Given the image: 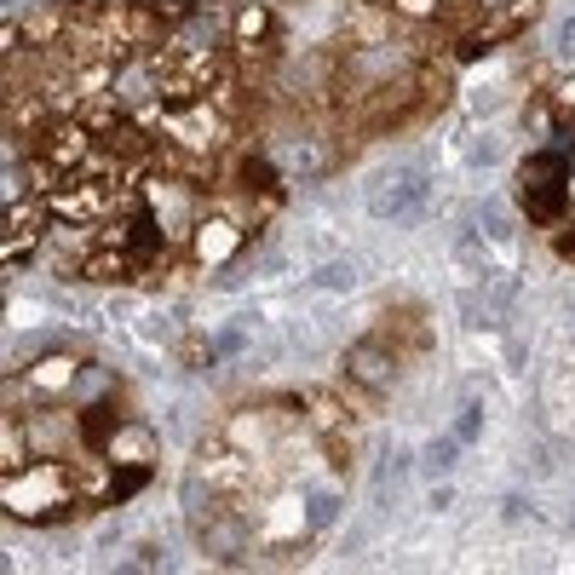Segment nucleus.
I'll list each match as a JSON object with an SVG mask.
<instances>
[{
  "instance_id": "27",
  "label": "nucleus",
  "mask_w": 575,
  "mask_h": 575,
  "mask_svg": "<svg viewBox=\"0 0 575 575\" xmlns=\"http://www.w3.org/2000/svg\"><path fill=\"white\" fill-rule=\"evenodd\" d=\"M552 46H558L564 58L575 52V18H564V23H558V35H552Z\"/></svg>"
},
{
  "instance_id": "14",
  "label": "nucleus",
  "mask_w": 575,
  "mask_h": 575,
  "mask_svg": "<svg viewBox=\"0 0 575 575\" xmlns=\"http://www.w3.org/2000/svg\"><path fill=\"white\" fill-rule=\"evenodd\" d=\"M483 12H489L483 0H437V23H443L449 35H460V41L483 29Z\"/></svg>"
},
{
  "instance_id": "8",
  "label": "nucleus",
  "mask_w": 575,
  "mask_h": 575,
  "mask_svg": "<svg viewBox=\"0 0 575 575\" xmlns=\"http://www.w3.org/2000/svg\"><path fill=\"white\" fill-rule=\"evenodd\" d=\"M46 213H52V196H12L6 202V265H18L23 253L35 248Z\"/></svg>"
},
{
  "instance_id": "19",
  "label": "nucleus",
  "mask_w": 575,
  "mask_h": 575,
  "mask_svg": "<svg viewBox=\"0 0 575 575\" xmlns=\"http://www.w3.org/2000/svg\"><path fill=\"white\" fill-rule=\"evenodd\" d=\"M334 512H340V495L317 489V495H311V506H305V524H311V529H328V524H334Z\"/></svg>"
},
{
  "instance_id": "24",
  "label": "nucleus",
  "mask_w": 575,
  "mask_h": 575,
  "mask_svg": "<svg viewBox=\"0 0 575 575\" xmlns=\"http://www.w3.org/2000/svg\"><path fill=\"white\" fill-rule=\"evenodd\" d=\"M317 282H322V288H351V282H357V271L334 259V265H322V271H317Z\"/></svg>"
},
{
  "instance_id": "7",
  "label": "nucleus",
  "mask_w": 575,
  "mask_h": 575,
  "mask_svg": "<svg viewBox=\"0 0 575 575\" xmlns=\"http://www.w3.org/2000/svg\"><path fill=\"white\" fill-rule=\"evenodd\" d=\"M196 541H202L207 558H219V564H242V552H248V518L242 512H230V506H213L207 512L202 529H190Z\"/></svg>"
},
{
  "instance_id": "13",
  "label": "nucleus",
  "mask_w": 575,
  "mask_h": 575,
  "mask_svg": "<svg viewBox=\"0 0 575 575\" xmlns=\"http://www.w3.org/2000/svg\"><path fill=\"white\" fill-rule=\"evenodd\" d=\"M144 271H150V265H144L138 253L110 248V242H104V248L92 253L87 265H81V276H92V282H133V276H144Z\"/></svg>"
},
{
  "instance_id": "26",
  "label": "nucleus",
  "mask_w": 575,
  "mask_h": 575,
  "mask_svg": "<svg viewBox=\"0 0 575 575\" xmlns=\"http://www.w3.org/2000/svg\"><path fill=\"white\" fill-rule=\"evenodd\" d=\"M552 115H575V81H564V87L552 92Z\"/></svg>"
},
{
  "instance_id": "6",
  "label": "nucleus",
  "mask_w": 575,
  "mask_h": 575,
  "mask_svg": "<svg viewBox=\"0 0 575 575\" xmlns=\"http://www.w3.org/2000/svg\"><path fill=\"white\" fill-rule=\"evenodd\" d=\"M340 368H345V380H351V386L386 391V386H391V374H397V351H391L380 334H368V340H351V345H345Z\"/></svg>"
},
{
  "instance_id": "2",
  "label": "nucleus",
  "mask_w": 575,
  "mask_h": 575,
  "mask_svg": "<svg viewBox=\"0 0 575 575\" xmlns=\"http://www.w3.org/2000/svg\"><path fill=\"white\" fill-rule=\"evenodd\" d=\"M432 196V179L420 161H397V167H380L368 179V213L374 219H420V207Z\"/></svg>"
},
{
  "instance_id": "23",
  "label": "nucleus",
  "mask_w": 575,
  "mask_h": 575,
  "mask_svg": "<svg viewBox=\"0 0 575 575\" xmlns=\"http://www.w3.org/2000/svg\"><path fill=\"white\" fill-rule=\"evenodd\" d=\"M478 432H483V409H478V403H466V409H460V420H455V437H460V443H472Z\"/></svg>"
},
{
  "instance_id": "29",
  "label": "nucleus",
  "mask_w": 575,
  "mask_h": 575,
  "mask_svg": "<svg viewBox=\"0 0 575 575\" xmlns=\"http://www.w3.org/2000/svg\"><path fill=\"white\" fill-rule=\"evenodd\" d=\"M558 253H564V259H575V236H558Z\"/></svg>"
},
{
  "instance_id": "28",
  "label": "nucleus",
  "mask_w": 575,
  "mask_h": 575,
  "mask_svg": "<svg viewBox=\"0 0 575 575\" xmlns=\"http://www.w3.org/2000/svg\"><path fill=\"white\" fill-rule=\"evenodd\" d=\"M403 12H437V0H397Z\"/></svg>"
},
{
  "instance_id": "17",
  "label": "nucleus",
  "mask_w": 575,
  "mask_h": 575,
  "mask_svg": "<svg viewBox=\"0 0 575 575\" xmlns=\"http://www.w3.org/2000/svg\"><path fill=\"white\" fill-rule=\"evenodd\" d=\"M299 409H311V426H317V432H340L345 426V409L334 397H322V391H299Z\"/></svg>"
},
{
  "instance_id": "20",
  "label": "nucleus",
  "mask_w": 575,
  "mask_h": 575,
  "mask_svg": "<svg viewBox=\"0 0 575 575\" xmlns=\"http://www.w3.org/2000/svg\"><path fill=\"white\" fill-rule=\"evenodd\" d=\"M455 455H460V437L455 432L437 437L432 449H426V472H449V466H455Z\"/></svg>"
},
{
  "instance_id": "22",
  "label": "nucleus",
  "mask_w": 575,
  "mask_h": 575,
  "mask_svg": "<svg viewBox=\"0 0 575 575\" xmlns=\"http://www.w3.org/2000/svg\"><path fill=\"white\" fill-rule=\"evenodd\" d=\"M403 478H409V455H386V466H380V495H397Z\"/></svg>"
},
{
  "instance_id": "10",
  "label": "nucleus",
  "mask_w": 575,
  "mask_h": 575,
  "mask_svg": "<svg viewBox=\"0 0 575 575\" xmlns=\"http://www.w3.org/2000/svg\"><path fill=\"white\" fill-rule=\"evenodd\" d=\"M202 478L213 483V495H242L253 483V460L236 455V449H225V443H213L202 455Z\"/></svg>"
},
{
  "instance_id": "18",
  "label": "nucleus",
  "mask_w": 575,
  "mask_h": 575,
  "mask_svg": "<svg viewBox=\"0 0 575 575\" xmlns=\"http://www.w3.org/2000/svg\"><path fill=\"white\" fill-rule=\"evenodd\" d=\"M69 380H75V357H41L35 374H29V386H41V391H58Z\"/></svg>"
},
{
  "instance_id": "16",
  "label": "nucleus",
  "mask_w": 575,
  "mask_h": 575,
  "mask_svg": "<svg viewBox=\"0 0 575 575\" xmlns=\"http://www.w3.org/2000/svg\"><path fill=\"white\" fill-rule=\"evenodd\" d=\"M242 184H248V190H259L265 202H276V196H282V179H276L271 156H242Z\"/></svg>"
},
{
  "instance_id": "11",
  "label": "nucleus",
  "mask_w": 575,
  "mask_h": 575,
  "mask_svg": "<svg viewBox=\"0 0 575 575\" xmlns=\"http://www.w3.org/2000/svg\"><path fill=\"white\" fill-rule=\"evenodd\" d=\"M276 161L288 167V173H299V179H322V173H334V144L328 138H282V150H276Z\"/></svg>"
},
{
  "instance_id": "15",
  "label": "nucleus",
  "mask_w": 575,
  "mask_h": 575,
  "mask_svg": "<svg viewBox=\"0 0 575 575\" xmlns=\"http://www.w3.org/2000/svg\"><path fill=\"white\" fill-rule=\"evenodd\" d=\"M127 420L115 414V403H92V409H81V437H87V449H110V437L121 432Z\"/></svg>"
},
{
  "instance_id": "3",
  "label": "nucleus",
  "mask_w": 575,
  "mask_h": 575,
  "mask_svg": "<svg viewBox=\"0 0 575 575\" xmlns=\"http://www.w3.org/2000/svg\"><path fill=\"white\" fill-rule=\"evenodd\" d=\"M92 150H98V138H92L87 121H69V115H58V121H41L35 133H29V156L46 161V167H58V173H81V167H92Z\"/></svg>"
},
{
  "instance_id": "5",
  "label": "nucleus",
  "mask_w": 575,
  "mask_h": 575,
  "mask_svg": "<svg viewBox=\"0 0 575 575\" xmlns=\"http://www.w3.org/2000/svg\"><path fill=\"white\" fill-rule=\"evenodd\" d=\"M512 299H518V276L483 271L478 288H466V294H460V317H466V328H501Z\"/></svg>"
},
{
  "instance_id": "9",
  "label": "nucleus",
  "mask_w": 575,
  "mask_h": 575,
  "mask_svg": "<svg viewBox=\"0 0 575 575\" xmlns=\"http://www.w3.org/2000/svg\"><path fill=\"white\" fill-rule=\"evenodd\" d=\"M236 46H242V58H259V64H271L276 58V12L265 0H248L242 12H236Z\"/></svg>"
},
{
  "instance_id": "25",
  "label": "nucleus",
  "mask_w": 575,
  "mask_h": 575,
  "mask_svg": "<svg viewBox=\"0 0 575 575\" xmlns=\"http://www.w3.org/2000/svg\"><path fill=\"white\" fill-rule=\"evenodd\" d=\"M161 564H167V552H161V547H138L121 570H161Z\"/></svg>"
},
{
  "instance_id": "4",
  "label": "nucleus",
  "mask_w": 575,
  "mask_h": 575,
  "mask_svg": "<svg viewBox=\"0 0 575 575\" xmlns=\"http://www.w3.org/2000/svg\"><path fill=\"white\" fill-rule=\"evenodd\" d=\"M161 121V138L173 150H196V156H213V144L230 133V115H219L213 104H184V110H156Z\"/></svg>"
},
{
  "instance_id": "21",
  "label": "nucleus",
  "mask_w": 575,
  "mask_h": 575,
  "mask_svg": "<svg viewBox=\"0 0 575 575\" xmlns=\"http://www.w3.org/2000/svg\"><path fill=\"white\" fill-rule=\"evenodd\" d=\"M483 236H495V242H506V236H512V213H506L501 202H483Z\"/></svg>"
},
{
  "instance_id": "12",
  "label": "nucleus",
  "mask_w": 575,
  "mask_h": 575,
  "mask_svg": "<svg viewBox=\"0 0 575 575\" xmlns=\"http://www.w3.org/2000/svg\"><path fill=\"white\" fill-rule=\"evenodd\" d=\"M64 35H69V6H41V12H29V18L18 23V41L35 46V52L64 46Z\"/></svg>"
},
{
  "instance_id": "1",
  "label": "nucleus",
  "mask_w": 575,
  "mask_h": 575,
  "mask_svg": "<svg viewBox=\"0 0 575 575\" xmlns=\"http://www.w3.org/2000/svg\"><path fill=\"white\" fill-rule=\"evenodd\" d=\"M570 190H575V173H570V150H564V144L535 150V156L518 167V196H524L529 225H552V219H564Z\"/></svg>"
}]
</instances>
